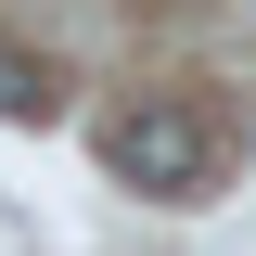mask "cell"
<instances>
[{"label":"cell","mask_w":256,"mask_h":256,"mask_svg":"<svg viewBox=\"0 0 256 256\" xmlns=\"http://www.w3.org/2000/svg\"><path fill=\"white\" fill-rule=\"evenodd\" d=\"M102 166H116L128 192H192L205 166H218V141H205L192 102H128V116L102 128Z\"/></svg>","instance_id":"cell-1"},{"label":"cell","mask_w":256,"mask_h":256,"mask_svg":"<svg viewBox=\"0 0 256 256\" xmlns=\"http://www.w3.org/2000/svg\"><path fill=\"white\" fill-rule=\"evenodd\" d=\"M0 116H52V64H26V52H0Z\"/></svg>","instance_id":"cell-2"}]
</instances>
